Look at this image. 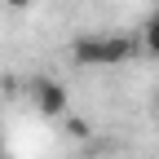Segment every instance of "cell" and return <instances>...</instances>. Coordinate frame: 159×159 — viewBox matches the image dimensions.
I'll list each match as a JSON object with an SVG mask.
<instances>
[{
  "instance_id": "obj_1",
  "label": "cell",
  "mask_w": 159,
  "mask_h": 159,
  "mask_svg": "<svg viewBox=\"0 0 159 159\" xmlns=\"http://www.w3.org/2000/svg\"><path fill=\"white\" fill-rule=\"evenodd\" d=\"M133 53V40L128 35H80L71 44V57L80 66H115Z\"/></svg>"
},
{
  "instance_id": "obj_2",
  "label": "cell",
  "mask_w": 159,
  "mask_h": 159,
  "mask_svg": "<svg viewBox=\"0 0 159 159\" xmlns=\"http://www.w3.org/2000/svg\"><path fill=\"white\" fill-rule=\"evenodd\" d=\"M31 102H35L40 115L57 119V115H66V89L57 84V80H35L31 84Z\"/></svg>"
},
{
  "instance_id": "obj_3",
  "label": "cell",
  "mask_w": 159,
  "mask_h": 159,
  "mask_svg": "<svg viewBox=\"0 0 159 159\" xmlns=\"http://www.w3.org/2000/svg\"><path fill=\"white\" fill-rule=\"evenodd\" d=\"M66 133L75 137V142H89V133H93V128H89V119H75V115H66Z\"/></svg>"
},
{
  "instance_id": "obj_4",
  "label": "cell",
  "mask_w": 159,
  "mask_h": 159,
  "mask_svg": "<svg viewBox=\"0 0 159 159\" xmlns=\"http://www.w3.org/2000/svg\"><path fill=\"white\" fill-rule=\"evenodd\" d=\"M146 44H150V53H159V18L146 27Z\"/></svg>"
},
{
  "instance_id": "obj_5",
  "label": "cell",
  "mask_w": 159,
  "mask_h": 159,
  "mask_svg": "<svg viewBox=\"0 0 159 159\" xmlns=\"http://www.w3.org/2000/svg\"><path fill=\"white\" fill-rule=\"evenodd\" d=\"M5 5H9V9H27L31 0H5Z\"/></svg>"
},
{
  "instance_id": "obj_6",
  "label": "cell",
  "mask_w": 159,
  "mask_h": 159,
  "mask_svg": "<svg viewBox=\"0 0 159 159\" xmlns=\"http://www.w3.org/2000/svg\"><path fill=\"white\" fill-rule=\"evenodd\" d=\"M0 150H5V146H0ZM0 159H5V155H0Z\"/></svg>"
}]
</instances>
